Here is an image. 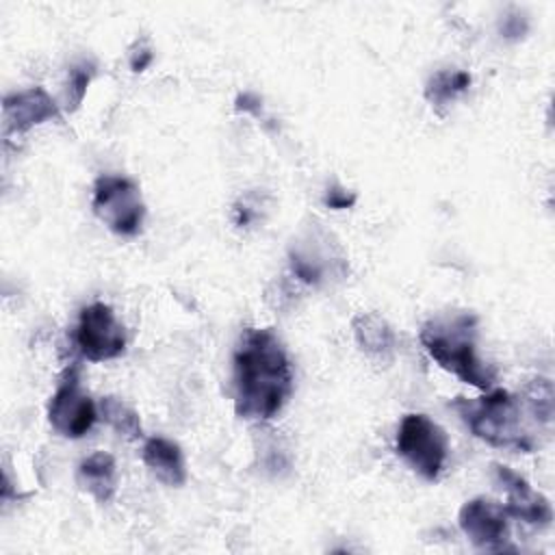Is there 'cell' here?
Returning a JSON list of instances; mask_svg holds the SVG:
<instances>
[{"label":"cell","mask_w":555,"mask_h":555,"mask_svg":"<svg viewBox=\"0 0 555 555\" xmlns=\"http://www.w3.org/2000/svg\"><path fill=\"white\" fill-rule=\"evenodd\" d=\"M293 392L291 360L271 330L249 327L234 351V408L243 418H273Z\"/></svg>","instance_id":"obj_1"},{"label":"cell","mask_w":555,"mask_h":555,"mask_svg":"<svg viewBox=\"0 0 555 555\" xmlns=\"http://www.w3.org/2000/svg\"><path fill=\"white\" fill-rule=\"evenodd\" d=\"M477 317L473 312H451L429 319L421 327V343L427 353L462 382L488 390L494 384V369L483 364L475 351Z\"/></svg>","instance_id":"obj_2"},{"label":"cell","mask_w":555,"mask_h":555,"mask_svg":"<svg viewBox=\"0 0 555 555\" xmlns=\"http://www.w3.org/2000/svg\"><path fill=\"white\" fill-rule=\"evenodd\" d=\"M453 405L468 429L483 442L522 453H531L535 449L533 431L527 425V416L531 414L520 395L514 397L499 388L479 399L460 397Z\"/></svg>","instance_id":"obj_3"},{"label":"cell","mask_w":555,"mask_h":555,"mask_svg":"<svg viewBox=\"0 0 555 555\" xmlns=\"http://www.w3.org/2000/svg\"><path fill=\"white\" fill-rule=\"evenodd\" d=\"M397 453L421 477L434 481L444 466L449 438L427 414H405L397 431Z\"/></svg>","instance_id":"obj_4"},{"label":"cell","mask_w":555,"mask_h":555,"mask_svg":"<svg viewBox=\"0 0 555 555\" xmlns=\"http://www.w3.org/2000/svg\"><path fill=\"white\" fill-rule=\"evenodd\" d=\"M95 217L115 234L132 236L145 219V204L137 184L124 176H100L91 199Z\"/></svg>","instance_id":"obj_5"},{"label":"cell","mask_w":555,"mask_h":555,"mask_svg":"<svg viewBox=\"0 0 555 555\" xmlns=\"http://www.w3.org/2000/svg\"><path fill=\"white\" fill-rule=\"evenodd\" d=\"M76 345L91 362L113 360L126 349V332L111 306L95 301L80 310L76 327Z\"/></svg>","instance_id":"obj_6"},{"label":"cell","mask_w":555,"mask_h":555,"mask_svg":"<svg viewBox=\"0 0 555 555\" xmlns=\"http://www.w3.org/2000/svg\"><path fill=\"white\" fill-rule=\"evenodd\" d=\"M98 408L82 390L78 369H69L48 403V421L52 429L65 438H82L95 423Z\"/></svg>","instance_id":"obj_7"},{"label":"cell","mask_w":555,"mask_h":555,"mask_svg":"<svg viewBox=\"0 0 555 555\" xmlns=\"http://www.w3.org/2000/svg\"><path fill=\"white\" fill-rule=\"evenodd\" d=\"M460 529L479 548L503 551L509 540V514L503 503L488 496L466 501L457 514Z\"/></svg>","instance_id":"obj_8"},{"label":"cell","mask_w":555,"mask_h":555,"mask_svg":"<svg viewBox=\"0 0 555 555\" xmlns=\"http://www.w3.org/2000/svg\"><path fill=\"white\" fill-rule=\"evenodd\" d=\"M492 475H494V481L507 492L505 512L509 514V518L522 520L533 527L551 525L553 509L548 499L535 492L525 477H520L505 464H492Z\"/></svg>","instance_id":"obj_9"},{"label":"cell","mask_w":555,"mask_h":555,"mask_svg":"<svg viewBox=\"0 0 555 555\" xmlns=\"http://www.w3.org/2000/svg\"><path fill=\"white\" fill-rule=\"evenodd\" d=\"M2 115L7 132H26L37 124L59 117V106L41 87H33L7 95L2 100Z\"/></svg>","instance_id":"obj_10"},{"label":"cell","mask_w":555,"mask_h":555,"mask_svg":"<svg viewBox=\"0 0 555 555\" xmlns=\"http://www.w3.org/2000/svg\"><path fill=\"white\" fill-rule=\"evenodd\" d=\"M143 462L150 473L167 486H182L186 481L184 455L173 440L163 436L147 438L143 444Z\"/></svg>","instance_id":"obj_11"},{"label":"cell","mask_w":555,"mask_h":555,"mask_svg":"<svg viewBox=\"0 0 555 555\" xmlns=\"http://www.w3.org/2000/svg\"><path fill=\"white\" fill-rule=\"evenodd\" d=\"M76 483L80 490L89 492L98 503H108L117 490V468L113 455L104 451H95L78 464Z\"/></svg>","instance_id":"obj_12"},{"label":"cell","mask_w":555,"mask_h":555,"mask_svg":"<svg viewBox=\"0 0 555 555\" xmlns=\"http://www.w3.org/2000/svg\"><path fill=\"white\" fill-rule=\"evenodd\" d=\"M356 343L371 356H384L395 345L390 325L375 312H358L351 321Z\"/></svg>","instance_id":"obj_13"},{"label":"cell","mask_w":555,"mask_h":555,"mask_svg":"<svg viewBox=\"0 0 555 555\" xmlns=\"http://www.w3.org/2000/svg\"><path fill=\"white\" fill-rule=\"evenodd\" d=\"M470 85V76L468 72L462 69H438L425 85V98L434 104V106H444L449 102H453L460 93H464Z\"/></svg>","instance_id":"obj_14"},{"label":"cell","mask_w":555,"mask_h":555,"mask_svg":"<svg viewBox=\"0 0 555 555\" xmlns=\"http://www.w3.org/2000/svg\"><path fill=\"white\" fill-rule=\"evenodd\" d=\"M102 418L124 438L128 440H137L143 436V427H141V421H139V414L128 405L124 403L121 399L117 397H104L98 405Z\"/></svg>","instance_id":"obj_15"},{"label":"cell","mask_w":555,"mask_h":555,"mask_svg":"<svg viewBox=\"0 0 555 555\" xmlns=\"http://www.w3.org/2000/svg\"><path fill=\"white\" fill-rule=\"evenodd\" d=\"M520 399L525 401L529 414L538 425H551L553 414H555V399H553V384L546 377H535L531 379L522 392Z\"/></svg>","instance_id":"obj_16"},{"label":"cell","mask_w":555,"mask_h":555,"mask_svg":"<svg viewBox=\"0 0 555 555\" xmlns=\"http://www.w3.org/2000/svg\"><path fill=\"white\" fill-rule=\"evenodd\" d=\"M93 76H95V63H91V61H80L69 67L67 87L63 93V102H65L67 111H76L82 104L87 87L91 85Z\"/></svg>","instance_id":"obj_17"},{"label":"cell","mask_w":555,"mask_h":555,"mask_svg":"<svg viewBox=\"0 0 555 555\" xmlns=\"http://www.w3.org/2000/svg\"><path fill=\"white\" fill-rule=\"evenodd\" d=\"M323 202H325V206H330V208H334V210H343V208L353 206L356 195L349 193V191H345V189H340V186H332V189H327Z\"/></svg>","instance_id":"obj_18"},{"label":"cell","mask_w":555,"mask_h":555,"mask_svg":"<svg viewBox=\"0 0 555 555\" xmlns=\"http://www.w3.org/2000/svg\"><path fill=\"white\" fill-rule=\"evenodd\" d=\"M501 30H503L505 37H522L525 30H527V20L520 13L507 15L503 26H501Z\"/></svg>","instance_id":"obj_19"},{"label":"cell","mask_w":555,"mask_h":555,"mask_svg":"<svg viewBox=\"0 0 555 555\" xmlns=\"http://www.w3.org/2000/svg\"><path fill=\"white\" fill-rule=\"evenodd\" d=\"M152 63V50L145 46V48H139L137 52L130 54V67L134 72H143L147 65Z\"/></svg>","instance_id":"obj_20"},{"label":"cell","mask_w":555,"mask_h":555,"mask_svg":"<svg viewBox=\"0 0 555 555\" xmlns=\"http://www.w3.org/2000/svg\"><path fill=\"white\" fill-rule=\"evenodd\" d=\"M254 104H260V100L251 93H243L238 100H236V108L238 111H258L260 106H254Z\"/></svg>","instance_id":"obj_21"}]
</instances>
